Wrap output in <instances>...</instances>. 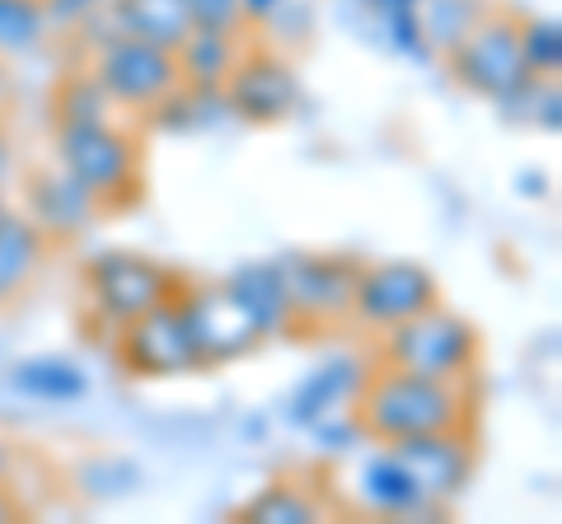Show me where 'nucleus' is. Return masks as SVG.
<instances>
[{"mask_svg": "<svg viewBox=\"0 0 562 524\" xmlns=\"http://www.w3.org/2000/svg\"><path fill=\"white\" fill-rule=\"evenodd\" d=\"M52 109H57V122H99V117H113V103L109 94L99 90V80L90 71H70L57 94H52Z\"/></svg>", "mask_w": 562, "mask_h": 524, "instance_id": "obj_25", "label": "nucleus"}, {"mask_svg": "<svg viewBox=\"0 0 562 524\" xmlns=\"http://www.w3.org/2000/svg\"><path fill=\"white\" fill-rule=\"evenodd\" d=\"M239 10H244V24H272L286 10V0H239Z\"/></svg>", "mask_w": 562, "mask_h": 524, "instance_id": "obj_32", "label": "nucleus"}, {"mask_svg": "<svg viewBox=\"0 0 562 524\" xmlns=\"http://www.w3.org/2000/svg\"><path fill=\"white\" fill-rule=\"evenodd\" d=\"M394 459L408 468V478L417 482L427 511H446L469 492L473 478V426L464 431H427V435H403L390 441Z\"/></svg>", "mask_w": 562, "mask_h": 524, "instance_id": "obj_12", "label": "nucleus"}, {"mask_svg": "<svg viewBox=\"0 0 562 524\" xmlns=\"http://www.w3.org/2000/svg\"><path fill=\"white\" fill-rule=\"evenodd\" d=\"M366 5L380 14V10H398V5H422V0H366Z\"/></svg>", "mask_w": 562, "mask_h": 524, "instance_id": "obj_37", "label": "nucleus"}, {"mask_svg": "<svg viewBox=\"0 0 562 524\" xmlns=\"http://www.w3.org/2000/svg\"><path fill=\"white\" fill-rule=\"evenodd\" d=\"M441 305V282L431 267H422L413 258H390V262H371L357 272V295H351V323L384 333L413 314Z\"/></svg>", "mask_w": 562, "mask_h": 524, "instance_id": "obj_9", "label": "nucleus"}, {"mask_svg": "<svg viewBox=\"0 0 562 524\" xmlns=\"http://www.w3.org/2000/svg\"><path fill=\"white\" fill-rule=\"evenodd\" d=\"M85 71L99 80V90L109 94L113 109H127L140 117L183 84L179 57H173L169 47H155V43L132 38V33H117V29L90 43V66H85Z\"/></svg>", "mask_w": 562, "mask_h": 524, "instance_id": "obj_5", "label": "nucleus"}, {"mask_svg": "<svg viewBox=\"0 0 562 524\" xmlns=\"http://www.w3.org/2000/svg\"><path fill=\"white\" fill-rule=\"evenodd\" d=\"M10 160H14V155H10V136L0 132V212H5V179H10Z\"/></svg>", "mask_w": 562, "mask_h": 524, "instance_id": "obj_35", "label": "nucleus"}, {"mask_svg": "<svg viewBox=\"0 0 562 524\" xmlns=\"http://www.w3.org/2000/svg\"><path fill=\"white\" fill-rule=\"evenodd\" d=\"M366 371H371V361H366V356H351V352L319 361V365H314V371L291 389V398H286V422L305 431V426L319 422V417L351 408V398H357Z\"/></svg>", "mask_w": 562, "mask_h": 524, "instance_id": "obj_14", "label": "nucleus"}, {"mask_svg": "<svg viewBox=\"0 0 562 524\" xmlns=\"http://www.w3.org/2000/svg\"><path fill=\"white\" fill-rule=\"evenodd\" d=\"M24 216L38 225L52 243H66V239H80L103 212L61 164H47L24 179Z\"/></svg>", "mask_w": 562, "mask_h": 524, "instance_id": "obj_13", "label": "nucleus"}, {"mask_svg": "<svg viewBox=\"0 0 562 524\" xmlns=\"http://www.w3.org/2000/svg\"><path fill=\"white\" fill-rule=\"evenodd\" d=\"M525 103H530V122L535 127H543L549 136L562 132V90H558V80H535L530 84V94H525Z\"/></svg>", "mask_w": 562, "mask_h": 524, "instance_id": "obj_30", "label": "nucleus"}, {"mask_svg": "<svg viewBox=\"0 0 562 524\" xmlns=\"http://www.w3.org/2000/svg\"><path fill=\"white\" fill-rule=\"evenodd\" d=\"M179 309L188 319L192 346H198V356H202V371L244 361V356H254L262 346L258 323L244 314V305L235 300V295L225 291V282L221 286H183L179 291Z\"/></svg>", "mask_w": 562, "mask_h": 524, "instance_id": "obj_11", "label": "nucleus"}, {"mask_svg": "<svg viewBox=\"0 0 562 524\" xmlns=\"http://www.w3.org/2000/svg\"><path fill=\"white\" fill-rule=\"evenodd\" d=\"M371 361L390 365V371L469 384L483 365V338L464 314H454L446 305H431V309L413 314V319L375 333V356Z\"/></svg>", "mask_w": 562, "mask_h": 524, "instance_id": "obj_2", "label": "nucleus"}, {"mask_svg": "<svg viewBox=\"0 0 562 524\" xmlns=\"http://www.w3.org/2000/svg\"><path fill=\"white\" fill-rule=\"evenodd\" d=\"M57 164L99 202V212H127L140 202V141L113 117L57 122Z\"/></svg>", "mask_w": 562, "mask_h": 524, "instance_id": "obj_3", "label": "nucleus"}, {"mask_svg": "<svg viewBox=\"0 0 562 524\" xmlns=\"http://www.w3.org/2000/svg\"><path fill=\"white\" fill-rule=\"evenodd\" d=\"M117 365L136 379H183L202 371L179 300L155 305L127 328H117Z\"/></svg>", "mask_w": 562, "mask_h": 524, "instance_id": "obj_10", "label": "nucleus"}, {"mask_svg": "<svg viewBox=\"0 0 562 524\" xmlns=\"http://www.w3.org/2000/svg\"><path fill=\"white\" fill-rule=\"evenodd\" d=\"M357 492H361V505L371 515H384V520H413V515H427V501H422L417 482L408 478V468L394 459V449L384 445L380 454L361 464L357 474Z\"/></svg>", "mask_w": 562, "mask_h": 524, "instance_id": "obj_17", "label": "nucleus"}, {"mask_svg": "<svg viewBox=\"0 0 562 524\" xmlns=\"http://www.w3.org/2000/svg\"><path fill=\"white\" fill-rule=\"evenodd\" d=\"M14 464H20V449H14V441H5V435H0V482L14 474Z\"/></svg>", "mask_w": 562, "mask_h": 524, "instance_id": "obj_36", "label": "nucleus"}, {"mask_svg": "<svg viewBox=\"0 0 562 524\" xmlns=\"http://www.w3.org/2000/svg\"><path fill=\"white\" fill-rule=\"evenodd\" d=\"M10 384L24 398H38V403H76V398L90 394V375H85L70 356H29V361H14Z\"/></svg>", "mask_w": 562, "mask_h": 524, "instance_id": "obj_20", "label": "nucleus"}, {"mask_svg": "<svg viewBox=\"0 0 562 524\" xmlns=\"http://www.w3.org/2000/svg\"><path fill=\"white\" fill-rule=\"evenodd\" d=\"M47 5V20H52V29H80L90 14H99V10H109L113 0H43Z\"/></svg>", "mask_w": 562, "mask_h": 524, "instance_id": "obj_31", "label": "nucleus"}, {"mask_svg": "<svg viewBox=\"0 0 562 524\" xmlns=\"http://www.w3.org/2000/svg\"><path fill=\"white\" fill-rule=\"evenodd\" d=\"M192 29L206 33H244V10L239 0H183Z\"/></svg>", "mask_w": 562, "mask_h": 524, "instance_id": "obj_29", "label": "nucleus"}, {"mask_svg": "<svg viewBox=\"0 0 562 524\" xmlns=\"http://www.w3.org/2000/svg\"><path fill=\"white\" fill-rule=\"evenodd\" d=\"M516 24H520L516 14L487 10L483 20L464 33V43L454 52H446V66H450L454 84L469 90V94H479V99H492L497 109L535 84L530 66H525V57H520Z\"/></svg>", "mask_w": 562, "mask_h": 524, "instance_id": "obj_6", "label": "nucleus"}, {"mask_svg": "<svg viewBox=\"0 0 562 524\" xmlns=\"http://www.w3.org/2000/svg\"><path fill=\"white\" fill-rule=\"evenodd\" d=\"M10 520H24V501L14 497L5 482H0V524H10Z\"/></svg>", "mask_w": 562, "mask_h": 524, "instance_id": "obj_33", "label": "nucleus"}, {"mask_svg": "<svg viewBox=\"0 0 562 524\" xmlns=\"http://www.w3.org/2000/svg\"><path fill=\"white\" fill-rule=\"evenodd\" d=\"M380 29H384V43H390L398 57H431L427 52V38H422V20H417V5H398V10H380L375 14Z\"/></svg>", "mask_w": 562, "mask_h": 524, "instance_id": "obj_27", "label": "nucleus"}, {"mask_svg": "<svg viewBox=\"0 0 562 524\" xmlns=\"http://www.w3.org/2000/svg\"><path fill=\"white\" fill-rule=\"evenodd\" d=\"M520 192L525 197H549V179H543V173H520Z\"/></svg>", "mask_w": 562, "mask_h": 524, "instance_id": "obj_34", "label": "nucleus"}, {"mask_svg": "<svg viewBox=\"0 0 562 524\" xmlns=\"http://www.w3.org/2000/svg\"><path fill=\"white\" fill-rule=\"evenodd\" d=\"M52 253V239L33 225L24 212H0V305L20 300L33 286V276L43 272V262Z\"/></svg>", "mask_w": 562, "mask_h": 524, "instance_id": "obj_16", "label": "nucleus"}, {"mask_svg": "<svg viewBox=\"0 0 562 524\" xmlns=\"http://www.w3.org/2000/svg\"><path fill=\"white\" fill-rule=\"evenodd\" d=\"M361 262L347 253H295L281 258V276H286V300H291V333H310V328H342L351 323V295H357Z\"/></svg>", "mask_w": 562, "mask_h": 524, "instance_id": "obj_7", "label": "nucleus"}, {"mask_svg": "<svg viewBox=\"0 0 562 524\" xmlns=\"http://www.w3.org/2000/svg\"><path fill=\"white\" fill-rule=\"evenodd\" d=\"M244 47H249V43H244V33H206V29H192L188 38L173 47L183 84H192V90H221V84L231 80V71H235V61H239Z\"/></svg>", "mask_w": 562, "mask_h": 524, "instance_id": "obj_18", "label": "nucleus"}, {"mask_svg": "<svg viewBox=\"0 0 562 524\" xmlns=\"http://www.w3.org/2000/svg\"><path fill=\"white\" fill-rule=\"evenodd\" d=\"M225 113L249 122V127H281L295 109H301V76H295L291 57L272 47H244L231 80L221 84Z\"/></svg>", "mask_w": 562, "mask_h": 524, "instance_id": "obj_8", "label": "nucleus"}, {"mask_svg": "<svg viewBox=\"0 0 562 524\" xmlns=\"http://www.w3.org/2000/svg\"><path fill=\"white\" fill-rule=\"evenodd\" d=\"M520 33V57L535 80H558L562 71V20L558 14H530L516 24Z\"/></svg>", "mask_w": 562, "mask_h": 524, "instance_id": "obj_23", "label": "nucleus"}, {"mask_svg": "<svg viewBox=\"0 0 562 524\" xmlns=\"http://www.w3.org/2000/svg\"><path fill=\"white\" fill-rule=\"evenodd\" d=\"M225 291L244 305V314L258 323L262 342L286 338L291 333V300H286V276H281V262H249L225 276Z\"/></svg>", "mask_w": 562, "mask_h": 524, "instance_id": "obj_15", "label": "nucleus"}, {"mask_svg": "<svg viewBox=\"0 0 562 524\" xmlns=\"http://www.w3.org/2000/svg\"><path fill=\"white\" fill-rule=\"evenodd\" d=\"M76 482H80V492L85 497H94V501H113V497H127L136 492V464L127 459H109V454H99V459H85L76 468Z\"/></svg>", "mask_w": 562, "mask_h": 524, "instance_id": "obj_26", "label": "nucleus"}, {"mask_svg": "<svg viewBox=\"0 0 562 524\" xmlns=\"http://www.w3.org/2000/svg\"><path fill=\"white\" fill-rule=\"evenodd\" d=\"M487 14L483 0H422L417 20H422V38H427L431 57H446L464 43V33Z\"/></svg>", "mask_w": 562, "mask_h": 524, "instance_id": "obj_22", "label": "nucleus"}, {"mask_svg": "<svg viewBox=\"0 0 562 524\" xmlns=\"http://www.w3.org/2000/svg\"><path fill=\"white\" fill-rule=\"evenodd\" d=\"M324 515H328V501L314 487L291 482V478L268 482L254 501L239 505V520H249V524H314Z\"/></svg>", "mask_w": 562, "mask_h": 524, "instance_id": "obj_21", "label": "nucleus"}, {"mask_svg": "<svg viewBox=\"0 0 562 524\" xmlns=\"http://www.w3.org/2000/svg\"><path fill=\"white\" fill-rule=\"evenodd\" d=\"M80 286H85V300H90L94 319L103 328H127L140 314H150L155 305H169L179 300V291L188 286L179 272L155 262L146 253H132V249H103L85 262L80 272Z\"/></svg>", "mask_w": 562, "mask_h": 524, "instance_id": "obj_4", "label": "nucleus"}, {"mask_svg": "<svg viewBox=\"0 0 562 524\" xmlns=\"http://www.w3.org/2000/svg\"><path fill=\"white\" fill-rule=\"evenodd\" d=\"M351 417L366 441L390 445L403 435L427 431H464L473 426V389L460 379H427L390 365H371L351 398Z\"/></svg>", "mask_w": 562, "mask_h": 524, "instance_id": "obj_1", "label": "nucleus"}, {"mask_svg": "<svg viewBox=\"0 0 562 524\" xmlns=\"http://www.w3.org/2000/svg\"><path fill=\"white\" fill-rule=\"evenodd\" d=\"M109 20L117 33H132V38H146V43L169 47V52L192 33L183 0H113Z\"/></svg>", "mask_w": 562, "mask_h": 524, "instance_id": "obj_19", "label": "nucleus"}, {"mask_svg": "<svg viewBox=\"0 0 562 524\" xmlns=\"http://www.w3.org/2000/svg\"><path fill=\"white\" fill-rule=\"evenodd\" d=\"M52 33L43 0H0V52L24 57V52L43 47Z\"/></svg>", "mask_w": 562, "mask_h": 524, "instance_id": "obj_24", "label": "nucleus"}, {"mask_svg": "<svg viewBox=\"0 0 562 524\" xmlns=\"http://www.w3.org/2000/svg\"><path fill=\"white\" fill-rule=\"evenodd\" d=\"M305 431L314 435V445H319L324 454H351V449H357V441H366L361 426H357V417H351L347 408L319 417V422L305 426Z\"/></svg>", "mask_w": 562, "mask_h": 524, "instance_id": "obj_28", "label": "nucleus"}]
</instances>
